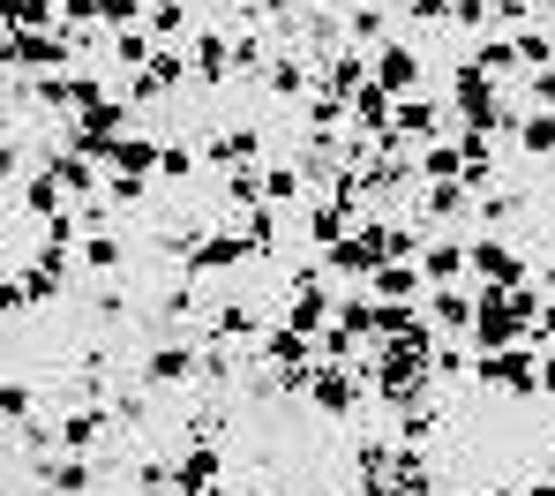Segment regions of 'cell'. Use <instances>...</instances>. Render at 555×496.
<instances>
[{"label": "cell", "instance_id": "obj_1", "mask_svg": "<svg viewBox=\"0 0 555 496\" xmlns=\"http://www.w3.org/2000/svg\"><path fill=\"white\" fill-rule=\"evenodd\" d=\"M473 384L480 392H511V398H533L541 392V354L518 339V346H495V354H480L473 361Z\"/></svg>", "mask_w": 555, "mask_h": 496}, {"label": "cell", "instance_id": "obj_2", "mask_svg": "<svg viewBox=\"0 0 555 496\" xmlns=\"http://www.w3.org/2000/svg\"><path fill=\"white\" fill-rule=\"evenodd\" d=\"M120 136H128V99H98V105H83V113L61 128V143L83 151V158H98V166H105V151H113Z\"/></svg>", "mask_w": 555, "mask_h": 496}, {"label": "cell", "instance_id": "obj_3", "mask_svg": "<svg viewBox=\"0 0 555 496\" xmlns=\"http://www.w3.org/2000/svg\"><path fill=\"white\" fill-rule=\"evenodd\" d=\"M203 158L218 166V181H225V174H248V166H271V136L248 128V120H241V128H210Z\"/></svg>", "mask_w": 555, "mask_h": 496}, {"label": "cell", "instance_id": "obj_4", "mask_svg": "<svg viewBox=\"0 0 555 496\" xmlns=\"http://www.w3.org/2000/svg\"><path fill=\"white\" fill-rule=\"evenodd\" d=\"M473 279L480 287H526L533 279V256L503 233H473Z\"/></svg>", "mask_w": 555, "mask_h": 496}, {"label": "cell", "instance_id": "obj_5", "mask_svg": "<svg viewBox=\"0 0 555 496\" xmlns=\"http://www.w3.org/2000/svg\"><path fill=\"white\" fill-rule=\"evenodd\" d=\"M369 218H361V196H346V189H323V196L308 203V249H338L346 233H361Z\"/></svg>", "mask_w": 555, "mask_h": 496}, {"label": "cell", "instance_id": "obj_6", "mask_svg": "<svg viewBox=\"0 0 555 496\" xmlns=\"http://www.w3.org/2000/svg\"><path fill=\"white\" fill-rule=\"evenodd\" d=\"M151 392H181V384H195L203 377V346H188V339H166V346H151L143 354V369H135Z\"/></svg>", "mask_w": 555, "mask_h": 496}, {"label": "cell", "instance_id": "obj_7", "mask_svg": "<svg viewBox=\"0 0 555 496\" xmlns=\"http://www.w3.org/2000/svg\"><path fill=\"white\" fill-rule=\"evenodd\" d=\"M113 421H120V414H113V398H98V406L83 398V406H76V414H68L53 436H61V452H76V459H98V452H105V436H113Z\"/></svg>", "mask_w": 555, "mask_h": 496}, {"label": "cell", "instance_id": "obj_8", "mask_svg": "<svg viewBox=\"0 0 555 496\" xmlns=\"http://www.w3.org/2000/svg\"><path fill=\"white\" fill-rule=\"evenodd\" d=\"M173 496H225V452L218 444H188L173 459Z\"/></svg>", "mask_w": 555, "mask_h": 496}, {"label": "cell", "instance_id": "obj_9", "mask_svg": "<svg viewBox=\"0 0 555 496\" xmlns=\"http://www.w3.org/2000/svg\"><path fill=\"white\" fill-rule=\"evenodd\" d=\"M361 392H369V377H353V369H338V361H323V369L308 377V406L331 414V421H346V414L361 406Z\"/></svg>", "mask_w": 555, "mask_h": 496}, {"label": "cell", "instance_id": "obj_10", "mask_svg": "<svg viewBox=\"0 0 555 496\" xmlns=\"http://www.w3.org/2000/svg\"><path fill=\"white\" fill-rule=\"evenodd\" d=\"M473 211H480V196L465 181H421V196H413V218L421 226H465Z\"/></svg>", "mask_w": 555, "mask_h": 496}, {"label": "cell", "instance_id": "obj_11", "mask_svg": "<svg viewBox=\"0 0 555 496\" xmlns=\"http://www.w3.org/2000/svg\"><path fill=\"white\" fill-rule=\"evenodd\" d=\"M421 76H428V61H421V46H413V38H390V46L375 53V84H383L390 99H413V91H421Z\"/></svg>", "mask_w": 555, "mask_h": 496}, {"label": "cell", "instance_id": "obj_12", "mask_svg": "<svg viewBox=\"0 0 555 496\" xmlns=\"http://www.w3.org/2000/svg\"><path fill=\"white\" fill-rule=\"evenodd\" d=\"M188 61H195V84H203V91H225V84H233V38H225L218 23H203V30H195Z\"/></svg>", "mask_w": 555, "mask_h": 496}, {"label": "cell", "instance_id": "obj_13", "mask_svg": "<svg viewBox=\"0 0 555 496\" xmlns=\"http://www.w3.org/2000/svg\"><path fill=\"white\" fill-rule=\"evenodd\" d=\"M263 331H271L263 301H218V308H210V339H225V346H248V339H263Z\"/></svg>", "mask_w": 555, "mask_h": 496}, {"label": "cell", "instance_id": "obj_14", "mask_svg": "<svg viewBox=\"0 0 555 496\" xmlns=\"http://www.w3.org/2000/svg\"><path fill=\"white\" fill-rule=\"evenodd\" d=\"M428 323L443 331V339H473V287H428Z\"/></svg>", "mask_w": 555, "mask_h": 496}, {"label": "cell", "instance_id": "obj_15", "mask_svg": "<svg viewBox=\"0 0 555 496\" xmlns=\"http://www.w3.org/2000/svg\"><path fill=\"white\" fill-rule=\"evenodd\" d=\"M346 38H353L361 53H383V46L398 38V23H390L383 0H346Z\"/></svg>", "mask_w": 555, "mask_h": 496}, {"label": "cell", "instance_id": "obj_16", "mask_svg": "<svg viewBox=\"0 0 555 496\" xmlns=\"http://www.w3.org/2000/svg\"><path fill=\"white\" fill-rule=\"evenodd\" d=\"M383 496H436V467H428L421 444H398V459H390V489H383Z\"/></svg>", "mask_w": 555, "mask_h": 496}, {"label": "cell", "instance_id": "obj_17", "mask_svg": "<svg viewBox=\"0 0 555 496\" xmlns=\"http://www.w3.org/2000/svg\"><path fill=\"white\" fill-rule=\"evenodd\" d=\"M15 287H23L30 308H46V301L68 294V264H46V256H38V264H23V271H15Z\"/></svg>", "mask_w": 555, "mask_h": 496}, {"label": "cell", "instance_id": "obj_18", "mask_svg": "<svg viewBox=\"0 0 555 496\" xmlns=\"http://www.w3.org/2000/svg\"><path fill=\"white\" fill-rule=\"evenodd\" d=\"M459 143H465V189H473V196L495 189V136H465L459 128Z\"/></svg>", "mask_w": 555, "mask_h": 496}, {"label": "cell", "instance_id": "obj_19", "mask_svg": "<svg viewBox=\"0 0 555 496\" xmlns=\"http://www.w3.org/2000/svg\"><path fill=\"white\" fill-rule=\"evenodd\" d=\"M300 196H308V174H300L293 158H271V166H263V203L285 211V203H300Z\"/></svg>", "mask_w": 555, "mask_h": 496}, {"label": "cell", "instance_id": "obj_20", "mask_svg": "<svg viewBox=\"0 0 555 496\" xmlns=\"http://www.w3.org/2000/svg\"><path fill=\"white\" fill-rule=\"evenodd\" d=\"M421 181H465V143L459 136H443V143L421 151Z\"/></svg>", "mask_w": 555, "mask_h": 496}, {"label": "cell", "instance_id": "obj_21", "mask_svg": "<svg viewBox=\"0 0 555 496\" xmlns=\"http://www.w3.org/2000/svg\"><path fill=\"white\" fill-rule=\"evenodd\" d=\"M120 264H128V241H120V233H113V226H105V233H91V241H83V271H91V279H113V271H120Z\"/></svg>", "mask_w": 555, "mask_h": 496}, {"label": "cell", "instance_id": "obj_22", "mask_svg": "<svg viewBox=\"0 0 555 496\" xmlns=\"http://www.w3.org/2000/svg\"><path fill=\"white\" fill-rule=\"evenodd\" d=\"M105 53H113L120 68H151V53H158V38H151V30L135 23V30H113V38H105Z\"/></svg>", "mask_w": 555, "mask_h": 496}, {"label": "cell", "instance_id": "obj_23", "mask_svg": "<svg viewBox=\"0 0 555 496\" xmlns=\"http://www.w3.org/2000/svg\"><path fill=\"white\" fill-rule=\"evenodd\" d=\"M518 151L526 158H555V113H526L518 120Z\"/></svg>", "mask_w": 555, "mask_h": 496}, {"label": "cell", "instance_id": "obj_24", "mask_svg": "<svg viewBox=\"0 0 555 496\" xmlns=\"http://www.w3.org/2000/svg\"><path fill=\"white\" fill-rule=\"evenodd\" d=\"M526 211H533L526 189H488V196H480V218H488V226H511V218H526Z\"/></svg>", "mask_w": 555, "mask_h": 496}, {"label": "cell", "instance_id": "obj_25", "mask_svg": "<svg viewBox=\"0 0 555 496\" xmlns=\"http://www.w3.org/2000/svg\"><path fill=\"white\" fill-rule=\"evenodd\" d=\"M61 23L68 30H105L113 23V0H61Z\"/></svg>", "mask_w": 555, "mask_h": 496}, {"label": "cell", "instance_id": "obj_26", "mask_svg": "<svg viewBox=\"0 0 555 496\" xmlns=\"http://www.w3.org/2000/svg\"><path fill=\"white\" fill-rule=\"evenodd\" d=\"M158 181H166V189L195 181V151H188V143H173V136H166V151H158Z\"/></svg>", "mask_w": 555, "mask_h": 496}, {"label": "cell", "instance_id": "obj_27", "mask_svg": "<svg viewBox=\"0 0 555 496\" xmlns=\"http://www.w3.org/2000/svg\"><path fill=\"white\" fill-rule=\"evenodd\" d=\"M143 30H151V38L166 46L173 30H188V0H151V23H143Z\"/></svg>", "mask_w": 555, "mask_h": 496}, {"label": "cell", "instance_id": "obj_28", "mask_svg": "<svg viewBox=\"0 0 555 496\" xmlns=\"http://www.w3.org/2000/svg\"><path fill=\"white\" fill-rule=\"evenodd\" d=\"M405 23H413V30H436V23H459V0H405Z\"/></svg>", "mask_w": 555, "mask_h": 496}, {"label": "cell", "instance_id": "obj_29", "mask_svg": "<svg viewBox=\"0 0 555 496\" xmlns=\"http://www.w3.org/2000/svg\"><path fill=\"white\" fill-rule=\"evenodd\" d=\"M91 308H98V323H128V287H113V279L98 287L91 279Z\"/></svg>", "mask_w": 555, "mask_h": 496}, {"label": "cell", "instance_id": "obj_30", "mask_svg": "<svg viewBox=\"0 0 555 496\" xmlns=\"http://www.w3.org/2000/svg\"><path fill=\"white\" fill-rule=\"evenodd\" d=\"M526 105H533V113H555V68H533V76H526Z\"/></svg>", "mask_w": 555, "mask_h": 496}, {"label": "cell", "instance_id": "obj_31", "mask_svg": "<svg viewBox=\"0 0 555 496\" xmlns=\"http://www.w3.org/2000/svg\"><path fill=\"white\" fill-rule=\"evenodd\" d=\"M8 429H30V384L23 377L8 384Z\"/></svg>", "mask_w": 555, "mask_h": 496}, {"label": "cell", "instance_id": "obj_32", "mask_svg": "<svg viewBox=\"0 0 555 496\" xmlns=\"http://www.w3.org/2000/svg\"><path fill=\"white\" fill-rule=\"evenodd\" d=\"M533 339H548V346H555V301H541V316H533Z\"/></svg>", "mask_w": 555, "mask_h": 496}, {"label": "cell", "instance_id": "obj_33", "mask_svg": "<svg viewBox=\"0 0 555 496\" xmlns=\"http://www.w3.org/2000/svg\"><path fill=\"white\" fill-rule=\"evenodd\" d=\"M541 392H555V346L541 354Z\"/></svg>", "mask_w": 555, "mask_h": 496}, {"label": "cell", "instance_id": "obj_34", "mask_svg": "<svg viewBox=\"0 0 555 496\" xmlns=\"http://www.w3.org/2000/svg\"><path fill=\"white\" fill-rule=\"evenodd\" d=\"M488 496H526V489H518V482H495V489H488Z\"/></svg>", "mask_w": 555, "mask_h": 496}, {"label": "cell", "instance_id": "obj_35", "mask_svg": "<svg viewBox=\"0 0 555 496\" xmlns=\"http://www.w3.org/2000/svg\"><path fill=\"white\" fill-rule=\"evenodd\" d=\"M308 496H346V489H308Z\"/></svg>", "mask_w": 555, "mask_h": 496}, {"label": "cell", "instance_id": "obj_36", "mask_svg": "<svg viewBox=\"0 0 555 496\" xmlns=\"http://www.w3.org/2000/svg\"><path fill=\"white\" fill-rule=\"evenodd\" d=\"M548 8H555V0H548Z\"/></svg>", "mask_w": 555, "mask_h": 496}]
</instances>
